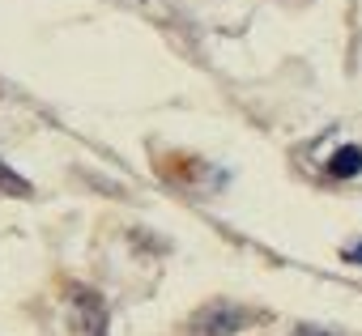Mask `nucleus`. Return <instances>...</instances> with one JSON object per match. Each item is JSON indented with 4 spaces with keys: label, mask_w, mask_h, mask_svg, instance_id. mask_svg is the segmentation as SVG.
<instances>
[{
    "label": "nucleus",
    "mask_w": 362,
    "mask_h": 336,
    "mask_svg": "<svg viewBox=\"0 0 362 336\" xmlns=\"http://www.w3.org/2000/svg\"><path fill=\"white\" fill-rule=\"evenodd\" d=\"M256 319H260L256 311L218 302V306H205V311L192 319V332H197V336H235L239 328H247V323H256Z\"/></svg>",
    "instance_id": "nucleus-1"
},
{
    "label": "nucleus",
    "mask_w": 362,
    "mask_h": 336,
    "mask_svg": "<svg viewBox=\"0 0 362 336\" xmlns=\"http://www.w3.org/2000/svg\"><path fill=\"white\" fill-rule=\"evenodd\" d=\"M69 311H73V328H77V336H107V306H103V298L94 294V289H86V285H73L69 289Z\"/></svg>",
    "instance_id": "nucleus-2"
},
{
    "label": "nucleus",
    "mask_w": 362,
    "mask_h": 336,
    "mask_svg": "<svg viewBox=\"0 0 362 336\" xmlns=\"http://www.w3.org/2000/svg\"><path fill=\"white\" fill-rule=\"evenodd\" d=\"M358 171H362V145H341L328 157V175L332 179H354Z\"/></svg>",
    "instance_id": "nucleus-3"
},
{
    "label": "nucleus",
    "mask_w": 362,
    "mask_h": 336,
    "mask_svg": "<svg viewBox=\"0 0 362 336\" xmlns=\"http://www.w3.org/2000/svg\"><path fill=\"white\" fill-rule=\"evenodd\" d=\"M0 192H9V196H26V192H30V184H26L18 171H9L5 162H0Z\"/></svg>",
    "instance_id": "nucleus-4"
},
{
    "label": "nucleus",
    "mask_w": 362,
    "mask_h": 336,
    "mask_svg": "<svg viewBox=\"0 0 362 336\" xmlns=\"http://www.w3.org/2000/svg\"><path fill=\"white\" fill-rule=\"evenodd\" d=\"M294 336H337V332H328V328H311V323H303V328H294Z\"/></svg>",
    "instance_id": "nucleus-5"
},
{
    "label": "nucleus",
    "mask_w": 362,
    "mask_h": 336,
    "mask_svg": "<svg viewBox=\"0 0 362 336\" xmlns=\"http://www.w3.org/2000/svg\"><path fill=\"white\" fill-rule=\"evenodd\" d=\"M345 260H354V264H362V243H358V247H349V251H345Z\"/></svg>",
    "instance_id": "nucleus-6"
}]
</instances>
